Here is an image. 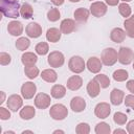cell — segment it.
Masks as SVG:
<instances>
[{
  "instance_id": "ac0fdd59",
  "label": "cell",
  "mask_w": 134,
  "mask_h": 134,
  "mask_svg": "<svg viewBox=\"0 0 134 134\" xmlns=\"http://www.w3.org/2000/svg\"><path fill=\"white\" fill-rule=\"evenodd\" d=\"M74 29H75V22H74L72 19H64V20L61 22L60 30L62 31V34L69 35V34H71Z\"/></svg>"
},
{
  "instance_id": "8992f818",
  "label": "cell",
  "mask_w": 134,
  "mask_h": 134,
  "mask_svg": "<svg viewBox=\"0 0 134 134\" xmlns=\"http://www.w3.org/2000/svg\"><path fill=\"white\" fill-rule=\"evenodd\" d=\"M47 62L50 65V67L59 68V67L63 66V64L65 62V58H64V54L62 52H60V51H52V52H50L48 54Z\"/></svg>"
},
{
  "instance_id": "ba28073f",
  "label": "cell",
  "mask_w": 134,
  "mask_h": 134,
  "mask_svg": "<svg viewBox=\"0 0 134 134\" xmlns=\"http://www.w3.org/2000/svg\"><path fill=\"white\" fill-rule=\"evenodd\" d=\"M107 4H105L102 1H95L92 2V4L90 5V13L92 14V16L96 17V18H100L103 16H105V14L107 13Z\"/></svg>"
},
{
  "instance_id": "f546056e",
  "label": "cell",
  "mask_w": 134,
  "mask_h": 134,
  "mask_svg": "<svg viewBox=\"0 0 134 134\" xmlns=\"http://www.w3.org/2000/svg\"><path fill=\"white\" fill-rule=\"evenodd\" d=\"M128 76H129V73L125 69H117L113 72V79L116 82H124L128 79Z\"/></svg>"
},
{
  "instance_id": "bcb514c9",
  "label": "cell",
  "mask_w": 134,
  "mask_h": 134,
  "mask_svg": "<svg viewBox=\"0 0 134 134\" xmlns=\"http://www.w3.org/2000/svg\"><path fill=\"white\" fill-rule=\"evenodd\" d=\"M114 134H117V133H126V130H122V129H116L113 131Z\"/></svg>"
},
{
  "instance_id": "30bf717a",
  "label": "cell",
  "mask_w": 134,
  "mask_h": 134,
  "mask_svg": "<svg viewBox=\"0 0 134 134\" xmlns=\"http://www.w3.org/2000/svg\"><path fill=\"white\" fill-rule=\"evenodd\" d=\"M37 91V86L32 82H25L21 86V94L25 99H30L34 97Z\"/></svg>"
},
{
  "instance_id": "b9f144b4",
  "label": "cell",
  "mask_w": 134,
  "mask_h": 134,
  "mask_svg": "<svg viewBox=\"0 0 134 134\" xmlns=\"http://www.w3.org/2000/svg\"><path fill=\"white\" fill-rule=\"evenodd\" d=\"M127 132L129 134H134V119L130 120L127 125Z\"/></svg>"
},
{
  "instance_id": "7c38bea8",
  "label": "cell",
  "mask_w": 134,
  "mask_h": 134,
  "mask_svg": "<svg viewBox=\"0 0 134 134\" xmlns=\"http://www.w3.org/2000/svg\"><path fill=\"white\" fill-rule=\"evenodd\" d=\"M23 105V99L20 95L18 94H13L10 96H8L7 98V107L8 109H10L12 111L16 112L18 111Z\"/></svg>"
},
{
  "instance_id": "4316f807",
  "label": "cell",
  "mask_w": 134,
  "mask_h": 134,
  "mask_svg": "<svg viewBox=\"0 0 134 134\" xmlns=\"http://www.w3.org/2000/svg\"><path fill=\"white\" fill-rule=\"evenodd\" d=\"M50 94L53 98H62L66 94V88L63 85H53L50 90Z\"/></svg>"
},
{
  "instance_id": "d6986e66",
  "label": "cell",
  "mask_w": 134,
  "mask_h": 134,
  "mask_svg": "<svg viewBox=\"0 0 134 134\" xmlns=\"http://www.w3.org/2000/svg\"><path fill=\"white\" fill-rule=\"evenodd\" d=\"M126 31L119 27H116V28H113L110 32V39L115 42V43H121L124 42V40L126 39Z\"/></svg>"
},
{
  "instance_id": "6da1fadb",
  "label": "cell",
  "mask_w": 134,
  "mask_h": 134,
  "mask_svg": "<svg viewBox=\"0 0 134 134\" xmlns=\"http://www.w3.org/2000/svg\"><path fill=\"white\" fill-rule=\"evenodd\" d=\"M20 4L18 1H9V0H0V9L2 14L7 18L16 19L20 15Z\"/></svg>"
},
{
  "instance_id": "7dc6e473",
  "label": "cell",
  "mask_w": 134,
  "mask_h": 134,
  "mask_svg": "<svg viewBox=\"0 0 134 134\" xmlns=\"http://www.w3.org/2000/svg\"><path fill=\"white\" fill-rule=\"evenodd\" d=\"M0 93H1V99H0V104H2V103L4 102V98H5V93H4L3 91H1Z\"/></svg>"
},
{
  "instance_id": "681fc988",
  "label": "cell",
  "mask_w": 134,
  "mask_h": 134,
  "mask_svg": "<svg viewBox=\"0 0 134 134\" xmlns=\"http://www.w3.org/2000/svg\"><path fill=\"white\" fill-rule=\"evenodd\" d=\"M22 133H23V134H25V133H32V131H30V130H25V131H23Z\"/></svg>"
},
{
  "instance_id": "ffe728a7",
  "label": "cell",
  "mask_w": 134,
  "mask_h": 134,
  "mask_svg": "<svg viewBox=\"0 0 134 134\" xmlns=\"http://www.w3.org/2000/svg\"><path fill=\"white\" fill-rule=\"evenodd\" d=\"M99 91H100V86L98 84V82L93 79V80H90L88 85H87V92H88V95L90 97H96L98 94H99Z\"/></svg>"
},
{
  "instance_id": "e0dca14e",
  "label": "cell",
  "mask_w": 134,
  "mask_h": 134,
  "mask_svg": "<svg viewBox=\"0 0 134 134\" xmlns=\"http://www.w3.org/2000/svg\"><path fill=\"white\" fill-rule=\"evenodd\" d=\"M67 88L69 90L75 91L83 86V79L80 75H72L67 80Z\"/></svg>"
},
{
  "instance_id": "ab89813d",
  "label": "cell",
  "mask_w": 134,
  "mask_h": 134,
  "mask_svg": "<svg viewBox=\"0 0 134 134\" xmlns=\"http://www.w3.org/2000/svg\"><path fill=\"white\" fill-rule=\"evenodd\" d=\"M124 102H125L126 107H129L134 111V94L126 95V98H125Z\"/></svg>"
},
{
  "instance_id": "7a4b0ae2",
  "label": "cell",
  "mask_w": 134,
  "mask_h": 134,
  "mask_svg": "<svg viewBox=\"0 0 134 134\" xmlns=\"http://www.w3.org/2000/svg\"><path fill=\"white\" fill-rule=\"evenodd\" d=\"M100 60H102V62H103L104 65H106V66H112L118 60L117 51L114 48H112V47H108V48H106V49H104L102 51Z\"/></svg>"
},
{
  "instance_id": "7bdbcfd3",
  "label": "cell",
  "mask_w": 134,
  "mask_h": 134,
  "mask_svg": "<svg viewBox=\"0 0 134 134\" xmlns=\"http://www.w3.org/2000/svg\"><path fill=\"white\" fill-rule=\"evenodd\" d=\"M126 86H127V89H128L132 94H134V80H130V81H128Z\"/></svg>"
},
{
  "instance_id": "9f6ffc18",
  "label": "cell",
  "mask_w": 134,
  "mask_h": 134,
  "mask_svg": "<svg viewBox=\"0 0 134 134\" xmlns=\"http://www.w3.org/2000/svg\"><path fill=\"white\" fill-rule=\"evenodd\" d=\"M90 1H93V0H90Z\"/></svg>"
},
{
  "instance_id": "f1b7e54d",
  "label": "cell",
  "mask_w": 134,
  "mask_h": 134,
  "mask_svg": "<svg viewBox=\"0 0 134 134\" xmlns=\"http://www.w3.org/2000/svg\"><path fill=\"white\" fill-rule=\"evenodd\" d=\"M24 72H25V75L30 79V80H34L36 79L38 75H39V68L36 67L35 65H31V66H25L24 68Z\"/></svg>"
},
{
  "instance_id": "f6af8a7d",
  "label": "cell",
  "mask_w": 134,
  "mask_h": 134,
  "mask_svg": "<svg viewBox=\"0 0 134 134\" xmlns=\"http://www.w3.org/2000/svg\"><path fill=\"white\" fill-rule=\"evenodd\" d=\"M55 6H60V5H62L63 3H64V1L65 0H50Z\"/></svg>"
},
{
  "instance_id": "8d00e7d4",
  "label": "cell",
  "mask_w": 134,
  "mask_h": 134,
  "mask_svg": "<svg viewBox=\"0 0 134 134\" xmlns=\"http://www.w3.org/2000/svg\"><path fill=\"white\" fill-rule=\"evenodd\" d=\"M127 119H128L127 115H126L125 113H122V112H115L114 115H113V120H114V122H115L116 125H119V126L125 125L126 121H127Z\"/></svg>"
},
{
  "instance_id": "cb8c5ba5",
  "label": "cell",
  "mask_w": 134,
  "mask_h": 134,
  "mask_svg": "<svg viewBox=\"0 0 134 134\" xmlns=\"http://www.w3.org/2000/svg\"><path fill=\"white\" fill-rule=\"evenodd\" d=\"M36 115V110L32 106H24L20 110V117L24 120H29Z\"/></svg>"
},
{
  "instance_id": "db71d44e",
  "label": "cell",
  "mask_w": 134,
  "mask_h": 134,
  "mask_svg": "<svg viewBox=\"0 0 134 134\" xmlns=\"http://www.w3.org/2000/svg\"><path fill=\"white\" fill-rule=\"evenodd\" d=\"M9 1H18V0H9Z\"/></svg>"
},
{
  "instance_id": "4dcf8cb0",
  "label": "cell",
  "mask_w": 134,
  "mask_h": 134,
  "mask_svg": "<svg viewBox=\"0 0 134 134\" xmlns=\"http://www.w3.org/2000/svg\"><path fill=\"white\" fill-rule=\"evenodd\" d=\"M110 132H111V128L105 121L98 122L95 126V133L96 134H110Z\"/></svg>"
},
{
  "instance_id": "e575fe53",
  "label": "cell",
  "mask_w": 134,
  "mask_h": 134,
  "mask_svg": "<svg viewBox=\"0 0 134 134\" xmlns=\"http://www.w3.org/2000/svg\"><path fill=\"white\" fill-rule=\"evenodd\" d=\"M35 50H36V52H37L38 54H40V55H45V54L48 52V50H49V46H48V44H47L46 42H40V43H38V44L36 45Z\"/></svg>"
},
{
  "instance_id": "83f0119b",
  "label": "cell",
  "mask_w": 134,
  "mask_h": 134,
  "mask_svg": "<svg viewBox=\"0 0 134 134\" xmlns=\"http://www.w3.org/2000/svg\"><path fill=\"white\" fill-rule=\"evenodd\" d=\"M20 15L24 19H29L34 15V8L29 3H23L20 8Z\"/></svg>"
},
{
  "instance_id": "60d3db41",
  "label": "cell",
  "mask_w": 134,
  "mask_h": 134,
  "mask_svg": "<svg viewBox=\"0 0 134 134\" xmlns=\"http://www.w3.org/2000/svg\"><path fill=\"white\" fill-rule=\"evenodd\" d=\"M0 118L2 120H6V119H9L10 118V112L5 109L4 107H1L0 108Z\"/></svg>"
},
{
  "instance_id": "c3c4849f",
  "label": "cell",
  "mask_w": 134,
  "mask_h": 134,
  "mask_svg": "<svg viewBox=\"0 0 134 134\" xmlns=\"http://www.w3.org/2000/svg\"><path fill=\"white\" fill-rule=\"evenodd\" d=\"M53 133L55 134V133H64V131H62V130H55V131H53Z\"/></svg>"
},
{
  "instance_id": "5b68a950",
  "label": "cell",
  "mask_w": 134,
  "mask_h": 134,
  "mask_svg": "<svg viewBox=\"0 0 134 134\" xmlns=\"http://www.w3.org/2000/svg\"><path fill=\"white\" fill-rule=\"evenodd\" d=\"M117 54H118V62L122 65H129L134 60V52L129 47H120Z\"/></svg>"
},
{
  "instance_id": "f907efd6",
  "label": "cell",
  "mask_w": 134,
  "mask_h": 134,
  "mask_svg": "<svg viewBox=\"0 0 134 134\" xmlns=\"http://www.w3.org/2000/svg\"><path fill=\"white\" fill-rule=\"evenodd\" d=\"M15 132L14 131H6V132H4V134H14Z\"/></svg>"
},
{
  "instance_id": "3957f363",
  "label": "cell",
  "mask_w": 134,
  "mask_h": 134,
  "mask_svg": "<svg viewBox=\"0 0 134 134\" xmlns=\"http://www.w3.org/2000/svg\"><path fill=\"white\" fill-rule=\"evenodd\" d=\"M49 115L52 117L54 120H63L67 117L68 115V110L67 108L62 105V104H55L50 107L49 110Z\"/></svg>"
},
{
  "instance_id": "f35d334b",
  "label": "cell",
  "mask_w": 134,
  "mask_h": 134,
  "mask_svg": "<svg viewBox=\"0 0 134 134\" xmlns=\"http://www.w3.org/2000/svg\"><path fill=\"white\" fill-rule=\"evenodd\" d=\"M10 62H12V57L8 53H6V52H1L0 53V64L2 66L8 65Z\"/></svg>"
},
{
  "instance_id": "ee69618b",
  "label": "cell",
  "mask_w": 134,
  "mask_h": 134,
  "mask_svg": "<svg viewBox=\"0 0 134 134\" xmlns=\"http://www.w3.org/2000/svg\"><path fill=\"white\" fill-rule=\"evenodd\" d=\"M118 2H119V0H106V3L110 6H115L118 4Z\"/></svg>"
},
{
  "instance_id": "5bb4252c",
  "label": "cell",
  "mask_w": 134,
  "mask_h": 134,
  "mask_svg": "<svg viewBox=\"0 0 134 134\" xmlns=\"http://www.w3.org/2000/svg\"><path fill=\"white\" fill-rule=\"evenodd\" d=\"M70 108L73 112H82L86 108V102L81 96H74L70 100Z\"/></svg>"
},
{
  "instance_id": "d6a6232c",
  "label": "cell",
  "mask_w": 134,
  "mask_h": 134,
  "mask_svg": "<svg viewBox=\"0 0 134 134\" xmlns=\"http://www.w3.org/2000/svg\"><path fill=\"white\" fill-rule=\"evenodd\" d=\"M118 12L122 17H125L127 19V18H129L131 16V12L132 10H131V6L127 2H122V3L118 4Z\"/></svg>"
},
{
  "instance_id": "f5cc1de1",
  "label": "cell",
  "mask_w": 134,
  "mask_h": 134,
  "mask_svg": "<svg viewBox=\"0 0 134 134\" xmlns=\"http://www.w3.org/2000/svg\"><path fill=\"white\" fill-rule=\"evenodd\" d=\"M121 1H124V2H130V1H132V0H121Z\"/></svg>"
},
{
  "instance_id": "9c48e42d",
  "label": "cell",
  "mask_w": 134,
  "mask_h": 134,
  "mask_svg": "<svg viewBox=\"0 0 134 134\" xmlns=\"http://www.w3.org/2000/svg\"><path fill=\"white\" fill-rule=\"evenodd\" d=\"M50 102H51L50 96L46 93H43V92L38 93L35 97V106L41 110L47 109L50 106Z\"/></svg>"
},
{
  "instance_id": "2e32d148",
  "label": "cell",
  "mask_w": 134,
  "mask_h": 134,
  "mask_svg": "<svg viewBox=\"0 0 134 134\" xmlns=\"http://www.w3.org/2000/svg\"><path fill=\"white\" fill-rule=\"evenodd\" d=\"M124 97H125L124 91L117 88H114L110 93V100L111 104L114 106H119L124 102Z\"/></svg>"
},
{
  "instance_id": "603a6c76",
  "label": "cell",
  "mask_w": 134,
  "mask_h": 134,
  "mask_svg": "<svg viewBox=\"0 0 134 134\" xmlns=\"http://www.w3.org/2000/svg\"><path fill=\"white\" fill-rule=\"evenodd\" d=\"M37 61H38V57L34 52H25L21 57V62H22V64L24 66L35 65L37 63Z\"/></svg>"
},
{
  "instance_id": "277c9868",
  "label": "cell",
  "mask_w": 134,
  "mask_h": 134,
  "mask_svg": "<svg viewBox=\"0 0 134 134\" xmlns=\"http://www.w3.org/2000/svg\"><path fill=\"white\" fill-rule=\"evenodd\" d=\"M68 67L69 69L73 72V73H81L85 70L86 68V64L83 58L79 57V55H73L70 58L69 63H68Z\"/></svg>"
},
{
  "instance_id": "8fae6325",
  "label": "cell",
  "mask_w": 134,
  "mask_h": 134,
  "mask_svg": "<svg viewBox=\"0 0 134 134\" xmlns=\"http://www.w3.org/2000/svg\"><path fill=\"white\" fill-rule=\"evenodd\" d=\"M88 70L92 73H98L100 69L103 68V62L96 57H91L88 59L87 64H86Z\"/></svg>"
},
{
  "instance_id": "7402d4cb",
  "label": "cell",
  "mask_w": 134,
  "mask_h": 134,
  "mask_svg": "<svg viewBox=\"0 0 134 134\" xmlns=\"http://www.w3.org/2000/svg\"><path fill=\"white\" fill-rule=\"evenodd\" d=\"M61 36H62V31L55 27H51L46 31V39L51 43L59 42V40L61 39Z\"/></svg>"
},
{
  "instance_id": "816d5d0a",
  "label": "cell",
  "mask_w": 134,
  "mask_h": 134,
  "mask_svg": "<svg viewBox=\"0 0 134 134\" xmlns=\"http://www.w3.org/2000/svg\"><path fill=\"white\" fill-rule=\"evenodd\" d=\"M69 1H70V2H74V3H75V2H79V1H81V0H69Z\"/></svg>"
},
{
  "instance_id": "44dd1931",
  "label": "cell",
  "mask_w": 134,
  "mask_h": 134,
  "mask_svg": "<svg viewBox=\"0 0 134 134\" xmlns=\"http://www.w3.org/2000/svg\"><path fill=\"white\" fill-rule=\"evenodd\" d=\"M89 14H90V10H88L87 8H84V7H79L75 9L74 12V19L76 22L79 23H85L87 22L88 18H89Z\"/></svg>"
},
{
  "instance_id": "d4e9b609",
  "label": "cell",
  "mask_w": 134,
  "mask_h": 134,
  "mask_svg": "<svg viewBox=\"0 0 134 134\" xmlns=\"http://www.w3.org/2000/svg\"><path fill=\"white\" fill-rule=\"evenodd\" d=\"M41 77L47 83H54L58 79V74L53 69H45L41 72Z\"/></svg>"
},
{
  "instance_id": "4fadbf2b",
  "label": "cell",
  "mask_w": 134,
  "mask_h": 134,
  "mask_svg": "<svg viewBox=\"0 0 134 134\" xmlns=\"http://www.w3.org/2000/svg\"><path fill=\"white\" fill-rule=\"evenodd\" d=\"M25 31H26V35L29 38L36 39V38H39L42 35V27H41L40 24H38L36 22H31L26 26Z\"/></svg>"
},
{
  "instance_id": "11a10c76",
  "label": "cell",
  "mask_w": 134,
  "mask_h": 134,
  "mask_svg": "<svg viewBox=\"0 0 134 134\" xmlns=\"http://www.w3.org/2000/svg\"><path fill=\"white\" fill-rule=\"evenodd\" d=\"M133 69H134V62H133Z\"/></svg>"
},
{
  "instance_id": "9a60e30c",
  "label": "cell",
  "mask_w": 134,
  "mask_h": 134,
  "mask_svg": "<svg viewBox=\"0 0 134 134\" xmlns=\"http://www.w3.org/2000/svg\"><path fill=\"white\" fill-rule=\"evenodd\" d=\"M7 30L8 32L12 35V36H15V37H18V36H21L22 32H23V25L20 21H17V20H14V21H10L7 25Z\"/></svg>"
},
{
  "instance_id": "1f68e13d",
  "label": "cell",
  "mask_w": 134,
  "mask_h": 134,
  "mask_svg": "<svg viewBox=\"0 0 134 134\" xmlns=\"http://www.w3.org/2000/svg\"><path fill=\"white\" fill-rule=\"evenodd\" d=\"M29 45H30V41L25 37H21L16 41V47L21 51L26 50L29 47Z\"/></svg>"
},
{
  "instance_id": "d590c367",
  "label": "cell",
  "mask_w": 134,
  "mask_h": 134,
  "mask_svg": "<svg viewBox=\"0 0 134 134\" xmlns=\"http://www.w3.org/2000/svg\"><path fill=\"white\" fill-rule=\"evenodd\" d=\"M94 79L98 82L100 88H107L110 85V79L106 74H97V75H95Z\"/></svg>"
},
{
  "instance_id": "484cf974",
  "label": "cell",
  "mask_w": 134,
  "mask_h": 134,
  "mask_svg": "<svg viewBox=\"0 0 134 134\" xmlns=\"http://www.w3.org/2000/svg\"><path fill=\"white\" fill-rule=\"evenodd\" d=\"M124 26H125V31L127 36L134 39V15L125 20Z\"/></svg>"
},
{
  "instance_id": "52a82bcc",
  "label": "cell",
  "mask_w": 134,
  "mask_h": 134,
  "mask_svg": "<svg viewBox=\"0 0 134 134\" xmlns=\"http://www.w3.org/2000/svg\"><path fill=\"white\" fill-rule=\"evenodd\" d=\"M111 113V107L108 103H98L95 108H94V114L96 117L100 118V119H105L107 118Z\"/></svg>"
},
{
  "instance_id": "74e56055",
  "label": "cell",
  "mask_w": 134,
  "mask_h": 134,
  "mask_svg": "<svg viewBox=\"0 0 134 134\" xmlns=\"http://www.w3.org/2000/svg\"><path fill=\"white\" fill-rule=\"evenodd\" d=\"M75 132L77 134H89L90 133V126L87 122H80L75 128Z\"/></svg>"
},
{
  "instance_id": "836d02e7",
  "label": "cell",
  "mask_w": 134,
  "mask_h": 134,
  "mask_svg": "<svg viewBox=\"0 0 134 134\" xmlns=\"http://www.w3.org/2000/svg\"><path fill=\"white\" fill-rule=\"evenodd\" d=\"M60 18H61V14H60L59 8L52 7V8H50V9L48 10V13H47V19H48L50 22H55V21H58Z\"/></svg>"
}]
</instances>
